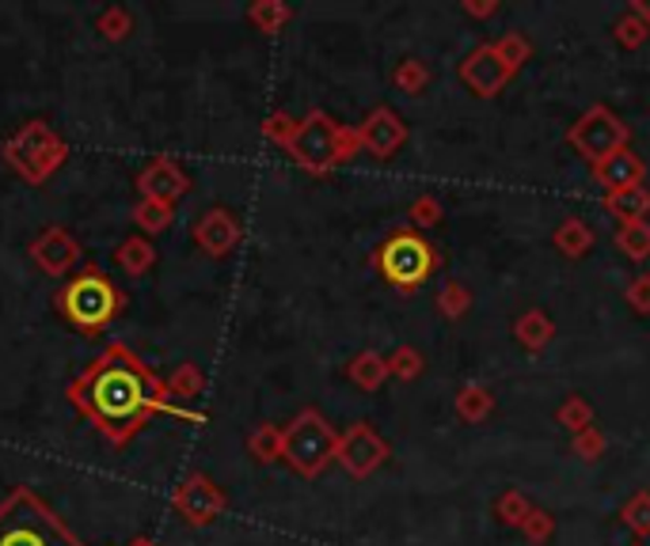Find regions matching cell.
Returning <instances> with one entry per match:
<instances>
[{
  "label": "cell",
  "mask_w": 650,
  "mask_h": 546,
  "mask_svg": "<svg viewBox=\"0 0 650 546\" xmlns=\"http://www.w3.org/2000/svg\"><path fill=\"white\" fill-rule=\"evenodd\" d=\"M69 402L88 425H95L103 440L126 447L156 414H171L179 421L206 425V414L171 402L164 379L133 353L126 341H111L85 372L69 384Z\"/></svg>",
  "instance_id": "6da1fadb"
},
{
  "label": "cell",
  "mask_w": 650,
  "mask_h": 546,
  "mask_svg": "<svg viewBox=\"0 0 650 546\" xmlns=\"http://www.w3.org/2000/svg\"><path fill=\"white\" fill-rule=\"evenodd\" d=\"M0 546H85L69 523L31 490L16 485L0 500Z\"/></svg>",
  "instance_id": "7a4b0ae2"
},
{
  "label": "cell",
  "mask_w": 650,
  "mask_h": 546,
  "mask_svg": "<svg viewBox=\"0 0 650 546\" xmlns=\"http://www.w3.org/2000/svg\"><path fill=\"white\" fill-rule=\"evenodd\" d=\"M54 308L69 318L77 330L103 334L126 308V292L100 270V265H85L73 273L62 288L54 292Z\"/></svg>",
  "instance_id": "3957f363"
},
{
  "label": "cell",
  "mask_w": 650,
  "mask_h": 546,
  "mask_svg": "<svg viewBox=\"0 0 650 546\" xmlns=\"http://www.w3.org/2000/svg\"><path fill=\"white\" fill-rule=\"evenodd\" d=\"M285 152L308 174H328L361 152L358 126H343L328 110H308L305 118H297V133L285 144Z\"/></svg>",
  "instance_id": "277c9868"
},
{
  "label": "cell",
  "mask_w": 650,
  "mask_h": 546,
  "mask_svg": "<svg viewBox=\"0 0 650 546\" xmlns=\"http://www.w3.org/2000/svg\"><path fill=\"white\" fill-rule=\"evenodd\" d=\"M0 156L20 179H27L31 186H42L58 167L69 159V141L50 126L47 118H31L0 144Z\"/></svg>",
  "instance_id": "5b68a950"
},
{
  "label": "cell",
  "mask_w": 650,
  "mask_h": 546,
  "mask_svg": "<svg viewBox=\"0 0 650 546\" xmlns=\"http://www.w3.org/2000/svg\"><path fill=\"white\" fill-rule=\"evenodd\" d=\"M437 250L430 247V239L415 227H396L384 235V243L373 250V265L396 292H419L430 281V273L437 270Z\"/></svg>",
  "instance_id": "8992f818"
},
{
  "label": "cell",
  "mask_w": 650,
  "mask_h": 546,
  "mask_svg": "<svg viewBox=\"0 0 650 546\" xmlns=\"http://www.w3.org/2000/svg\"><path fill=\"white\" fill-rule=\"evenodd\" d=\"M339 432L316 406H305L290 425H285L282 459L297 470L301 478H320L335 463Z\"/></svg>",
  "instance_id": "52a82bcc"
},
{
  "label": "cell",
  "mask_w": 650,
  "mask_h": 546,
  "mask_svg": "<svg viewBox=\"0 0 650 546\" xmlns=\"http://www.w3.org/2000/svg\"><path fill=\"white\" fill-rule=\"evenodd\" d=\"M627 136H632L627 121H620L604 103L589 106V110L578 114V121L566 129V144H571L582 159H589V167L601 164L612 152L627 148Z\"/></svg>",
  "instance_id": "ba28073f"
},
{
  "label": "cell",
  "mask_w": 650,
  "mask_h": 546,
  "mask_svg": "<svg viewBox=\"0 0 650 546\" xmlns=\"http://www.w3.org/2000/svg\"><path fill=\"white\" fill-rule=\"evenodd\" d=\"M171 508H176L179 520L191 523V528H209V523L229 508V497H225V490L209 474L191 470V474L176 485V493H171Z\"/></svg>",
  "instance_id": "9c48e42d"
},
{
  "label": "cell",
  "mask_w": 650,
  "mask_h": 546,
  "mask_svg": "<svg viewBox=\"0 0 650 546\" xmlns=\"http://www.w3.org/2000/svg\"><path fill=\"white\" fill-rule=\"evenodd\" d=\"M392 455L388 440L373 429L369 421H354L346 432H339L335 463L351 478H369L377 467H384V459Z\"/></svg>",
  "instance_id": "30bf717a"
},
{
  "label": "cell",
  "mask_w": 650,
  "mask_h": 546,
  "mask_svg": "<svg viewBox=\"0 0 650 546\" xmlns=\"http://www.w3.org/2000/svg\"><path fill=\"white\" fill-rule=\"evenodd\" d=\"M27 255H31V262L39 265L47 277H69L80 262V243L69 227L50 224L35 235V243L27 247Z\"/></svg>",
  "instance_id": "8fae6325"
},
{
  "label": "cell",
  "mask_w": 650,
  "mask_h": 546,
  "mask_svg": "<svg viewBox=\"0 0 650 546\" xmlns=\"http://www.w3.org/2000/svg\"><path fill=\"white\" fill-rule=\"evenodd\" d=\"M191 186L194 182H191V174H187V167L171 156H153L138 174V190H141V197H149V202L179 205L187 194H191Z\"/></svg>",
  "instance_id": "7c38bea8"
},
{
  "label": "cell",
  "mask_w": 650,
  "mask_h": 546,
  "mask_svg": "<svg viewBox=\"0 0 650 546\" xmlns=\"http://www.w3.org/2000/svg\"><path fill=\"white\" fill-rule=\"evenodd\" d=\"M191 239L199 243L202 255H209V258H229L232 250L240 247V239H244V227H240L237 212L225 209V205H214V209H206L199 220H194Z\"/></svg>",
  "instance_id": "4fadbf2b"
},
{
  "label": "cell",
  "mask_w": 650,
  "mask_h": 546,
  "mask_svg": "<svg viewBox=\"0 0 650 546\" xmlns=\"http://www.w3.org/2000/svg\"><path fill=\"white\" fill-rule=\"evenodd\" d=\"M457 76L468 83V91H472V95H480V99H495L498 91H502L506 83L513 80V73L502 65V57L495 53V42L475 46V50L468 53L464 61H460Z\"/></svg>",
  "instance_id": "5bb4252c"
},
{
  "label": "cell",
  "mask_w": 650,
  "mask_h": 546,
  "mask_svg": "<svg viewBox=\"0 0 650 546\" xmlns=\"http://www.w3.org/2000/svg\"><path fill=\"white\" fill-rule=\"evenodd\" d=\"M358 141H361V152L377 159H392L407 141V121L399 118L392 106H377L361 118L358 126Z\"/></svg>",
  "instance_id": "9a60e30c"
},
{
  "label": "cell",
  "mask_w": 650,
  "mask_h": 546,
  "mask_svg": "<svg viewBox=\"0 0 650 546\" xmlns=\"http://www.w3.org/2000/svg\"><path fill=\"white\" fill-rule=\"evenodd\" d=\"M642 174H647V164H642L632 148H620V152H612V156H604L601 164H594V179L604 194L627 190V186H642Z\"/></svg>",
  "instance_id": "2e32d148"
},
{
  "label": "cell",
  "mask_w": 650,
  "mask_h": 546,
  "mask_svg": "<svg viewBox=\"0 0 650 546\" xmlns=\"http://www.w3.org/2000/svg\"><path fill=\"white\" fill-rule=\"evenodd\" d=\"M156 243L149 235H126L123 243L115 247V265L126 273V277H145L149 270L156 265Z\"/></svg>",
  "instance_id": "e0dca14e"
},
{
  "label": "cell",
  "mask_w": 650,
  "mask_h": 546,
  "mask_svg": "<svg viewBox=\"0 0 650 546\" xmlns=\"http://www.w3.org/2000/svg\"><path fill=\"white\" fill-rule=\"evenodd\" d=\"M604 212L620 224H639L650 212V190L647 186H627V190H612V194L601 197Z\"/></svg>",
  "instance_id": "ac0fdd59"
},
{
  "label": "cell",
  "mask_w": 650,
  "mask_h": 546,
  "mask_svg": "<svg viewBox=\"0 0 650 546\" xmlns=\"http://www.w3.org/2000/svg\"><path fill=\"white\" fill-rule=\"evenodd\" d=\"M346 376H351L354 387H361V391H381L384 384H388V356L377 353V349H361V353L351 356V364H346Z\"/></svg>",
  "instance_id": "d6986e66"
},
{
  "label": "cell",
  "mask_w": 650,
  "mask_h": 546,
  "mask_svg": "<svg viewBox=\"0 0 650 546\" xmlns=\"http://www.w3.org/2000/svg\"><path fill=\"white\" fill-rule=\"evenodd\" d=\"M513 338H518V346L528 349V353H540V349H548L551 338H556V323H551L540 308H528L521 311L518 323H513Z\"/></svg>",
  "instance_id": "ffe728a7"
},
{
  "label": "cell",
  "mask_w": 650,
  "mask_h": 546,
  "mask_svg": "<svg viewBox=\"0 0 650 546\" xmlns=\"http://www.w3.org/2000/svg\"><path fill=\"white\" fill-rule=\"evenodd\" d=\"M551 247H556L563 258H571V262H578V258H586L589 247H594V227L578 217L559 220V227L551 232Z\"/></svg>",
  "instance_id": "44dd1931"
},
{
  "label": "cell",
  "mask_w": 650,
  "mask_h": 546,
  "mask_svg": "<svg viewBox=\"0 0 650 546\" xmlns=\"http://www.w3.org/2000/svg\"><path fill=\"white\" fill-rule=\"evenodd\" d=\"M453 410H457V417L468 425L487 421V417L495 414V391L483 384H464L457 391V399H453Z\"/></svg>",
  "instance_id": "7402d4cb"
},
{
  "label": "cell",
  "mask_w": 650,
  "mask_h": 546,
  "mask_svg": "<svg viewBox=\"0 0 650 546\" xmlns=\"http://www.w3.org/2000/svg\"><path fill=\"white\" fill-rule=\"evenodd\" d=\"M282 447H285V429L282 425H255L252 432H247V452H252L255 463H263V467H270V463L282 459Z\"/></svg>",
  "instance_id": "603a6c76"
},
{
  "label": "cell",
  "mask_w": 650,
  "mask_h": 546,
  "mask_svg": "<svg viewBox=\"0 0 650 546\" xmlns=\"http://www.w3.org/2000/svg\"><path fill=\"white\" fill-rule=\"evenodd\" d=\"M133 224H138V235H161L171 227V220H176V205H164V202H149V197H141L138 205H133Z\"/></svg>",
  "instance_id": "cb8c5ba5"
},
{
  "label": "cell",
  "mask_w": 650,
  "mask_h": 546,
  "mask_svg": "<svg viewBox=\"0 0 650 546\" xmlns=\"http://www.w3.org/2000/svg\"><path fill=\"white\" fill-rule=\"evenodd\" d=\"M164 387H168L171 402H179V406H183L187 399H199V394L206 391V376H202V368L194 361H183L168 379H164Z\"/></svg>",
  "instance_id": "d4e9b609"
},
{
  "label": "cell",
  "mask_w": 650,
  "mask_h": 546,
  "mask_svg": "<svg viewBox=\"0 0 650 546\" xmlns=\"http://www.w3.org/2000/svg\"><path fill=\"white\" fill-rule=\"evenodd\" d=\"M247 20H252V27L263 30V35H278V30H285V23L293 20V8L285 4V0H255V4L247 8Z\"/></svg>",
  "instance_id": "484cf974"
},
{
  "label": "cell",
  "mask_w": 650,
  "mask_h": 546,
  "mask_svg": "<svg viewBox=\"0 0 650 546\" xmlns=\"http://www.w3.org/2000/svg\"><path fill=\"white\" fill-rule=\"evenodd\" d=\"M612 239H616V247L624 258H632V262H647L650 258V220H639V224H620Z\"/></svg>",
  "instance_id": "4316f807"
},
{
  "label": "cell",
  "mask_w": 650,
  "mask_h": 546,
  "mask_svg": "<svg viewBox=\"0 0 650 546\" xmlns=\"http://www.w3.org/2000/svg\"><path fill=\"white\" fill-rule=\"evenodd\" d=\"M434 308L442 318L457 323V318H464L468 311H472V292H468V285H460V281H445L442 292H437V300H434Z\"/></svg>",
  "instance_id": "83f0119b"
},
{
  "label": "cell",
  "mask_w": 650,
  "mask_h": 546,
  "mask_svg": "<svg viewBox=\"0 0 650 546\" xmlns=\"http://www.w3.org/2000/svg\"><path fill=\"white\" fill-rule=\"evenodd\" d=\"M95 30H100L107 42H126L133 35V15L130 8L123 4H107L100 15H95Z\"/></svg>",
  "instance_id": "f1b7e54d"
},
{
  "label": "cell",
  "mask_w": 650,
  "mask_h": 546,
  "mask_svg": "<svg viewBox=\"0 0 650 546\" xmlns=\"http://www.w3.org/2000/svg\"><path fill=\"white\" fill-rule=\"evenodd\" d=\"M620 520H624V528L632 535L650 538V490H635L624 500V508H620Z\"/></svg>",
  "instance_id": "f546056e"
},
{
  "label": "cell",
  "mask_w": 650,
  "mask_h": 546,
  "mask_svg": "<svg viewBox=\"0 0 650 546\" xmlns=\"http://www.w3.org/2000/svg\"><path fill=\"white\" fill-rule=\"evenodd\" d=\"M392 83L407 95H422L430 83V65L422 57H404L396 68H392Z\"/></svg>",
  "instance_id": "4dcf8cb0"
},
{
  "label": "cell",
  "mask_w": 650,
  "mask_h": 546,
  "mask_svg": "<svg viewBox=\"0 0 650 546\" xmlns=\"http://www.w3.org/2000/svg\"><path fill=\"white\" fill-rule=\"evenodd\" d=\"M426 372V356L419 353L415 346H396L388 353V376L399 379V384H411Z\"/></svg>",
  "instance_id": "1f68e13d"
},
{
  "label": "cell",
  "mask_w": 650,
  "mask_h": 546,
  "mask_svg": "<svg viewBox=\"0 0 650 546\" xmlns=\"http://www.w3.org/2000/svg\"><path fill=\"white\" fill-rule=\"evenodd\" d=\"M533 512V500L525 497L521 490H506L502 497L495 500V520L502 523V528H518L525 523V516Z\"/></svg>",
  "instance_id": "d6a6232c"
},
{
  "label": "cell",
  "mask_w": 650,
  "mask_h": 546,
  "mask_svg": "<svg viewBox=\"0 0 650 546\" xmlns=\"http://www.w3.org/2000/svg\"><path fill=\"white\" fill-rule=\"evenodd\" d=\"M556 421L563 425V429H571L574 437H578V432H586L589 425H594V406H589V402L582 399V394H571V399L559 402Z\"/></svg>",
  "instance_id": "836d02e7"
},
{
  "label": "cell",
  "mask_w": 650,
  "mask_h": 546,
  "mask_svg": "<svg viewBox=\"0 0 650 546\" xmlns=\"http://www.w3.org/2000/svg\"><path fill=\"white\" fill-rule=\"evenodd\" d=\"M495 53L502 57V65L510 68V73H518L525 61H533V42H528L525 35H518V30H510V35H502L495 42Z\"/></svg>",
  "instance_id": "e575fe53"
},
{
  "label": "cell",
  "mask_w": 650,
  "mask_h": 546,
  "mask_svg": "<svg viewBox=\"0 0 650 546\" xmlns=\"http://www.w3.org/2000/svg\"><path fill=\"white\" fill-rule=\"evenodd\" d=\"M442 217H445V209H442V202H437L434 194H419L411 205H407V220H411L415 232L437 227V224H442Z\"/></svg>",
  "instance_id": "d590c367"
},
{
  "label": "cell",
  "mask_w": 650,
  "mask_h": 546,
  "mask_svg": "<svg viewBox=\"0 0 650 546\" xmlns=\"http://www.w3.org/2000/svg\"><path fill=\"white\" fill-rule=\"evenodd\" d=\"M612 38H616V46H624V50H639V46L650 38V27L635 12H627L612 23Z\"/></svg>",
  "instance_id": "8d00e7d4"
},
{
  "label": "cell",
  "mask_w": 650,
  "mask_h": 546,
  "mask_svg": "<svg viewBox=\"0 0 650 546\" xmlns=\"http://www.w3.org/2000/svg\"><path fill=\"white\" fill-rule=\"evenodd\" d=\"M521 535H525L533 546H544L551 535H556V516H551L548 508H536L533 505V512H528L525 523H521Z\"/></svg>",
  "instance_id": "74e56055"
},
{
  "label": "cell",
  "mask_w": 650,
  "mask_h": 546,
  "mask_svg": "<svg viewBox=\"0 0 650 546\" xmlns=\"http://www.w3.org/2000/svg\"><path fill=\"white\" fill-rule=\"evenodd\" d=\"M293 133H297V118L290 110H270L267 121H263V136L270 144H278V148H285L293 141Z\"/></svg>",
  "instance_id": "f35d334b"
},
{
  "label": "cell",
  "mask_w": 650,
  "mask_h": 546,
  "mask_svg": "<svg viewBox=\"0 0 650 546\" xmlns=\"http://www.w3.org/2000/svg\"><path fill=\"white\" fill-rule=\"evenodd\" d=\"M604 447H609V437H604V432L597 429V425H589L586 432H578V437H571V452L578 455V459H586V463L601 459Z\"/></svg>",
  "instance_id": "ab89813d"
},
{
  "label": "cell",
  "mask_w": 650,
  "mask_h": 546,
  "mask_svg": "<svg viewBox=\"0 0 650 546\" xmlns=\"http://www.w3.org/2000/svg\"><path fill=\"white\" fill-rule=\"evenodd\" d=\"M624 303H632L635 315H650V273H639V277L627 281Z\"/></svg>",
  "instance_id": "60d3db41"
},
{
  "label": "cell",
  "mask_w": 650,
  "mask_h": 546,
  "mask_svg": "<svg viewBox=\"0 0 650 546\" xmlns=\"http://www.w3.org/2000/svg\"><path fill=\"white\" fill-rule=\"evenodd\" d=\"M498 8H502L498 0H460V12H464L468 20H490Z\"/></svg>",
  "instance_id": "b9f144b4"
},
{
  "label": "cell",
  "mask_w": 650,
  "mask_h": 546,
  "mask_svg": "<svg viewBox=\"0 0 650 546\" xmlns=\"http://www.w3.org/2000/svg\"><path fill=\"white\" fill-rule=\"evenodd\" d=\"M632 12L639 15V20L650 27V0H632Z\"/></svg>",
  "instance_id": "7bdbcfd3"
},
{
  "label": "cell",
  "mask_w": 650,
  "mask_h": 546,
  "mask_svg": "<svg viewBox=\"0 0 650 546\" xmlns=\"http://www.w3.org/2000/svg\"><path fill=\"white\" fill-rule=\"evenodd\" d=\"M126 546H161V543H153V538H145V535H138V538H130Z\"/></svg>",
  "instance_id": "ee69618b"
}]
</instances>
